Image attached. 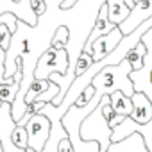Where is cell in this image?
<instances>
[{
  "mask_svg": "<svg viewBox=\"0 0 152 152\" xmlns=\"http://www.w3.org/2000/svg\"><path fill=\"white\" fill-rule=\"evenodd\" d=\"M31 7H32V11L38 16H41L47 11V2H45V0H31Z\"/></svg>",
  "mask_w": 152,
  "mask_h": 152,
  "instance_id": "obj_19",
  "label": "cell"
},
{
  "mask_svg": "<svg viewBox=\"0 0 152 152\" xmlns=\"http://www.w3.org/2000/svg\"><path fill=\"white\" fill-rule=\"evenodd\" d=\"M111 134H113V129L109 127L106 116L102 115V100H100V104L81 124V138L86 141H90V140L99 141L100 152H107V148L111 145Z\"/></svg>",
  "mask_w": 152,
  "mask_h": 152,
  "instance_id": "obj_1",
  "label": "cell"
},
{
  "mask_svg": "<svg viewBox=\"0 0 152 152\" xmlns=\"http://www.w3.org/2000/svg\"><path fill=\"white\" fill-rule=\"evenodd\" d=\"M70 41V29L66 25L57 27V31L52 36V48H66Z\"/></svg>",
  "mask_w": 152,
  "mask_h": 152,
  "instance_id": "obj_14",
  "label": "cell"
},
{
  "mask_svg": "<svg viewBox=\"0 0 152 152\" xmlns=\"http://www.w3.org/2000/svg\"><path fill=\"white\" fill-rule=\"evenodd\" d=\"M106 6H107L109 20L115 25H120L131 15V7L127 6L125 0H106Z\"/></svg>",
  "mask_w": 152,
  "mask_h": 152,
  "instance_id": "obj_11",
  "label": "cell"
},
{
  "mask_svg": "<svg viewBox=\"0 0 152 152\" xmlns=\"http://www.w3.org/2000/svg\"><path fill=\"white\" fill-rule=\"evenodd\" d=\"M95 61H93V57H91V54H88V52H83L81 56H79V59H77V63H75V70H73V75L77 77V75H83L91 64H93Z\"/></svg>",
  "mask_w": 152,
  "mask_h": 152,
  "instance_id": "obj_16",
  "label": "cell"
},
{
  "mask_svg": "<svg viewBox=\"0 0 152 152\" xmlns=\"http://www.w3.org/2000/svg\"><path fill=\"white\" fill-rule=\"evenodd\" d=\"M132 99V115L131 118L140 125H147L152 122V99L145 91H134Z\"/></svg>",
  "mask_w": 152,
  "mask_h": 152,
  "instance_id": "obj_7",
  "label": "cell"
},
{
  "mask_svg": "<svg viewBox=\"0 0 152 152\" xmlns=\"http://www.w3.org/2000/svg\"><path fill=\"white\" fill-rule=\"evenodd\" d=\"M107 152H150L147 148L145 138L140 132H132L120 141H111Z\"/></svg>",
  "mask_w": 152,
  "mask_h": 152,
  "instance_id": "obj_10",
  "label": "cell"
},
{
  "mask_svg": "<svg viewBox=\"0 0 152 152\" xmlns=\"http://www.w3.org/2000/svg\"><path fill=\"white\" fill-rule=\"evenodd\" d=\"M147 56H148V48H147V45L143 41H140L136 47H132L127 52L125 59L131 63L132 72H140V70H143V64H145V57Z\"/></svg>",
  "mask_w": 152,
  "mask_h": 152,
  "instance_id": "obj_12",
  "label": "cell"
},
{
  "mask_svg": "<svg viewBox=\"0 0 152 152\" xmlns=\"http://www.w3.org/2000/svg\"><path fill=\"white\" fill-rule=\"evenodd\" d=\"M0 104H2V100H0ZM0 152H4V150H2V145H0Z\"/></svg>",
  "mask_w": 152,
  "mask_h": 152,
  "instance_id": "obj_22",
  "label": "cell"
},
{
  "mask_svg": "<svg viewBox=\"0 0 152 152\" xmlns=\"http://www.w3.org/2000/svg\"><path fill=\"white\" fill-rule=\"evenodd\" d=\"M124 39V32L120 31V27L116 25L111 32H107V34H104V36H100V38H97L95 41H93V45H91V57H93V61H102L104 57H107L118 45H120V41Z\"/></svg>",
  "mask_w": 152,
  "mask_h": 152,
  "instance_id": "obj_6",
  "label": "cell"
},
{
  "mask_svg": "<svg viewBox=\"0 0 152 152\" xmlns=\"http://www.w3.org/2000/svg\"><path fill=\"white\" fill-rule=\"evenodd\" d=\"M11 140H13V143H15L16 147H20V148H27V147H29V134H27L25 125H18V124H16V127L13 129Z\"/></svg>",
  "mask_w": 152,
  "mask_h": 152,
  "instance_id": "obj_15",
  "label": "cell"
},
{
  "mask_svg": "<svg viewBox=\"0 0 152 152\" xmlns=\"http://www.w3.org/2000/svg\"><path fill=\"white\" fill-rule=\"evenodd\" d=\"M148 18H152V0H136L134 7L131 9V15L118 27L125 36V34H131L132 31H136Z\"/></svg>",
  "mask_w": 152,
  "mask_h": 152,
  "instance_id": "obj_5",
  "label": "cell"
},
{
  "mask_svg": "<svg viewBox=\"0 0 152 152\" xmlns=\"http://www.w3.org/2000/svg\"><path fill=\"white\" fill-rule=\"evenodd\" d=\"M25 129H27V134H29V147L27 148L41 152L45 143L50 138V131H52L50 118L39 111L34 116H31V120L25 124Z\"/></svg>",
  "mask_w": 152,
  "mask_h": 152,
  "instance_id": "obj_3",
  "label": "cell"
},
{
  "mask_svg": "<svg viewBox=\"0 0 152 152\" xmlns=\"http://www.w3.org/2000/svg\"><path fill=\"white\" fill-rule=\"evenodd\" d=\"M11 39H13V31L9 29V25L7 23H0V47L6 48V52H7L9 45H11Z\"/></svg>",
  "mask_w": 152,
  "mask_h": 152,
  "instance_id": "obj_17",
  "label": "cell"
},
{
  "mask_svg": "<svg viewBox=\"0 0 152 152\" xmlns=\"http://www.w3.org/2000/svg\"><path fill=\"white\" fill-rule=\"evenodd\" d=\"M93 97H95V86L93 84H90V86H86L84 90H83V93L79 95V99L75 100V104L77 106H86V104H90L91 100H93Z\"/></svg>",
  "mask_w": 152,
  "mask_h": 152,
  "instance_id": "obj_18",
  "label": "cell"
},
{
  "mask_svg": "<svg viewBox=\"0 0 152 152\" xmlns=\"http://www.w3.org/2000/svg\"><path fill=\"white\" fill-rule=\"evenodd\" d=\"M115 27H116V25L111 23L109 15H107V6H106V2H104L102 7H100V11H99V15H97L95 25H93V29H91V32H90V36H88V39H86V43H84V50H83V52H88V54H90L93 41H95L97 38H100V36L111 32Z\"/></svg>",
  "mask_w": 152,
  "mask_h": 152,
  "instance_id": "obj_9",
  "label": "cell"
},
{
  "mask_svg": "<svg viewBox=\"0 0 152 152\" xmlns=\"http://www.w3.org/2000/svg\"><path fill=\"white\" fill-rule=\"evenodd\" d=\"M57 150H59V152H75V150H73V147H72V143H70V138L61 140V141H59Z\"/></svg>",
  "mask_w": 152,
  "mask_h": 152,
  "instance_id": "obj_20",
  "label": "cell"
},
{
  "mask_svg": "<svg viewBox=\"0 0 152 152\" xmlns=\"http://www.w3.org/2000/svg\"><path fill=\"white\" fill-rule=\"evenodd\" d=\"M70 54L66 48H48L38 61L34 70V79H48L52 73H68Z\"/></svg>",
  "mask_w": 152,
  "mask_h": 152,
  "instance_id": "obj_2",
  "label": "cell"
},
{
  "mask_svg": "<svg viewBox=\"0 0 152 152\" xmlns=\"http://www.w3.org/2000/svg\"><path fill=\"white\" fill-rule=\"evenodd\" d=\"M109 99H111V106H113V109L116 113V116L109 122V127L113 129V127H116L118 124H122L125 118H129L132 115V99L129 95H125L122 90L113 91L109 95Z\"/></svg>",
  "mask_w": 152,
  "mask_h": 152,
  "instance_id": "obj_8",
  "label": "cell"
},
{
  "mask_svg": "<svg viewBox=\"0 0 152 152\" xmlns=\"http://www.w3.org/2000/svg\"><path fill=\"white\" fill-rule=\"evenodd\" d=\"M125 2H127V6H129L131 9H132V7H134V4H136V2H134V0H125Z\"/></svg>",
  "mask_w": 152,
  "mask_h": 152,
  "instance_id": "obj_21",
  "label": "cell"
},
{
  "mask_svg": "<svg viewBox=\"0 0 152 152\" xmlns=\"http://www.w3.org/2000/svg\"><path fill=\"white\" fill-rule=\"evenodd\" d=\"M48 86H50V81H48V79H34V81L31 83V86H29L27 93H25L23 102L29 106L31 102H34V100L38 99V95H41L43 91H47V90H48Z\"/></svg>",
  "mask_w": 152,
  "mask_h": 152,
  "instance_id": "obj_13",
  "label": "cell"
},
{
  "mask_svg": "<svg viewBox=\"0 0 152 152\" xmlns=\"http://www.w3.org/2000/svg\"><path fill=\"white\" fill-rule=\"evenodd\" d=\"M16 127V120L13 118V107L9 102L0 104V145L4 152H27V148H20L13 143L11 134Z\"/></svg>",
  "mask_w": 152,
  "mask_h": 152,
  "instance_id": "obj_4",
  "label": "cell"
}]
</instances>
